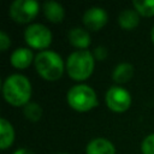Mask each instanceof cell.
Returning <instances> with one entry per match:
<instances>
[{
    "label": "cell",
    "instance_id": "obj_20",
    "mask_svg": "<svg viewBox=\"0 0 154 154\" xmlns=\"http://www.w3.org/2000/svg\"><path fill=\"white\" fill-rule=\"evenodd\" d=\"M94 58L95 59H97V60H103L106 57H107V51H106V48L105 47H102V46H100V47H97V48H95V51H94Z\"/></svg>",
    "mask_w": 154,
    "mask_h": 154
},
{
    "label": "cell",
    "instance_id": "obj_7",
    "mask_svg": "<svg viewBox=\"0 0 154 154\" xmlns=\"http://www.w3.org/2000/svg\"><path fill=\"white\" fill-rule=\"evenodd\" d=\"M107 107L117 113L125 112L131 105V96L129 91L122 87H111L105 96Z\"/></svg>",
    "mask_w": 154,
    "mask_h": 154
},
{
    "label": "cell",
    "instance_id": "obj_8",
    "mask_svg": "<svg viewBox=\"0 0 154 154\" xmlns=\"http://www.w3.org/2000/svg\"><path fill=\"white\" fill-rule=\"evenodd\" d=\"M108 20L107 12L101 7H90L83 14V24L94 31L102 29Z\"/></svg>",
    "mask_w": 154,
    "mask_h": 154
},
{
    "label": "cell",
    "instance_id": "obj_15",
    "mask_svg": "<svg viewBox=\"0 0 154 154\" xmlns=\"http://www.w3.org/2000/svg\"><path fill=\"white\" fill-rule=\"evenodd\" d=\"M0 131H1V138H0V148L6 149L8 148L13 141H14V130L10 122L1 118L0 119Z\"/></svg>",
    "mask_w": 154,
    "mask_h": 154
},
{
    "label": "cell",
    "instance_id": "obj_2",
    "mask_svg": "<svg viewBox=\"0 0 154 154\" xmlns=\"http://www.w3.org/2000/svg\"><path fill=\"white\" fill-rule=\"evenodd\" d=\"M37 73L46 81H57L64 73V61L53 51H42L34 59Z\"/></svg>",
    "mask_w": 154,
    "mask_h": 154
},
{
    "label": "cell",
    "instance_id": "obj_17",
    "mask_svg": "<svg viewBox=\"0 0 154 154\" xmlns=\"http://www.w3.org/2000/svg\"><path fill=\"white\" fill-rule=\"evenodd\" d=\"M24 116L26 117V119L31 122H37L42 116V109L40 105L35 102H29L28 105L24 106Z\"/></svg>",
    "mask_w": 154,
    "mask_h": 154
},
{
    "label": "cell",
    "instance_id": "obj_18",
    "mask_svg": "<svg viewBox=\"0 0 154 154\" xmlns=\"http://www.w3.org/2000/svg\"><path fill=\"white\" fill-rule=\"evenodd\" d=\"M142 154H154V134L148 135L141 144Z\"/></svg>",
    "mask_w": 154,
    "mask_h": 154
},
{
    "label": "cell",
    "instance_id": "obj_10",
    "mask_svg": "<svg viewBox=\"0 0 154 154\" xmlns=\"http://www.w3.org/2000/svg\"><path fill=\"white\" fill-rule=\"evenodd\" d=\"M87 154H116V148L106 138H94L91 140L87 148H85Z\"/></svg>",
    "mask_w": 154,
    "mask_h": 154
},
{
    "label": "cell",
    "instance_id": "obj_5",
    "mask_svg": "<svg viewBox=\"0 0 154 154\" xmlns=\"http://www.w3.org/2000/svg\"><path fill=\"white\" fill-rule=\"evenodd\" d=\"M38 8L35 0H14L10 6V16L17 23H29L37 16Z\"/></svg>",
    "mask_w": 154,
    "mask_h": 154
},
{
    "label": "cell",
    "instance_id": "obj_3",
    "mask_svg": "<svg viewBox=\"0 0 154 154\" xmlns=\"http://www.w3.org/2000/svg\"><path fill=\"white\" fill-rule=\"evenodd\" d=\"M95 58L89 51H76L71 53L66 61L67 75L75 81H84L94 71Z\"/></svg>",
    "mask_w": 154,
    "mask_h": 154
},
{
    "label": "cell",
    "instance_id": "obj_9",
    "mask_svg": "<svg viewBox=\"0 0 154 154\" xmlns=\"http://www.w3.org/2000/svg\"><path fill=\"white\" fill-rule=\"evenodd\" d=\"M32 59H35L32 52L29 48L20 47V48H17L12 53V55H11V64H12L13 67H16L18 70H24V69H26L31 64Z\"/></svg>",
    "mask_w": 154,
    "mask_h": 154
},
{
    "label": "cell",
    "instance_id": "obj_16",
    "mask_svg": "<svg viewBox=\"0 0 154 154\" xmlns=\"http://www.w3.org/2000/svg\"><path fill=\"white\" fill-rule=\"evenodd\" d=\"M135 11L143 17L154 16V0H134Z\"/></svg>",
    "mask_w": 154,
    "mask_h": 154
},
{
    "label": "cell",
    "instance_id": "obj_21",
    "mask_svg": "<svg viewBox=\"0 0 154 154\" xmlns=\"http://www.w3.org/2000/svg\"><path fill=\"white\" fill-rule=\"evenodd\" d=\"M13 154H34V153H31V152H29L26 149H17Z\"/></svg>",
    "mask_w": 154,
    "mask_h": 154
},
{
    "label": "cell",
    "instance_id": "obj_4",
    "mask_svg": "<svg viewBox=\"0 0 154 154\" xmlns=\"http://www.w3.org/2000/svg\"><path fill=\"white\" fill-rule=\"evenodd\" d=\"M67 103L77 112H87L97 106L96 93L93 88L85 84L73 85L67 91Z\"/></svg>",
    "mask_w": 154,
    "mask_h": 154
},
{
    "label": "cell",
    "instance_id": "obj_6",
    "mask_svg": "<svg viewBox=\"0 0 154 154\" xmlns=\"http://www.w3.org/2000/svg\"><path fill=\"white\" fill-rule=\"evenodd\" d=\"M24 38L29 47L35 49H45L52 42V32L43 24H31L24 31Z\"/></svg>",
    "mask_w": 154,
    "mask_h": 154
},
{
    "label": "cell",
    "instance_id": "obj_12",
    "mask_svg": "<svg viewBox=\"0 0 154 154\" xmlns=\"http://www.w3.org/2000/svg\"><path fill=\"white\" fill-rule=\"evenodd\" d=\"M43 13L46 18L52 23H60L65 17L63 6L55 1H47L43 4Z\"/></svg>",
    "mask_w": 154,
    "mask_h": 154
},
{
    "label": "cell",
    "instance_id": "obj_23",
    "mask_svg": "<svg viewBox=\"0 0 154 154\" xmlns=\"http://www.w3.org/2000/svg\"><path fill=\"white\" fill-rule=\"evenodd\" d=\"M60 154H66V153H60Z\"/></svg>",
    "mask_w": 154,
    "mask_h": 154
},
{
    "label": "cell",
    "instance_id": "obj_19",
    "mask_svg": "<svg viewBox=\"0 0 154 154\" xmlns=\"http://www.w3.org/2000/svg\"><path fill=\"white\" fill-rule=\"evenodd\" d=\"M11 45V41H10V37L7 36L6 32L4 31H0V49L1 51H6Z\"/></svg>",
    "mask_w": 154,
    "mask_h": 154
},
{
    "label": "cell",
    "instance_id": "obj_1",
    "mask_svg": "<svg viewBox=\"0 0 154 154\" xmlns=\"http://www.w3.org/2000/svg\"><path fill=\"white\" fill-rule=\"evenodd\" d=\"M2 95L4 99L14 107L25 106L29 103L31 96V84L23 75H11L2 84Z\"/></svg>",
    "mask_w": 154,
    "mask_h": 154
},
{
    "label": "cell",
    "instance_id": "obj_22",
    "mask_svg": "<svg viewBox=\"0 0 154 154\" xmlns=\"http://www.w3.org/2000/svg\"><path fill=\"white\" fill-rule=\"evenodd\" d=\"M150 38H152V42L154 43V26L152 28V31H150Z\"/></svg>",
    "mask_w": 154,
    "mask_h": 154
},
{
    "label": "cell",
    "instance_id": "obj_13",
    "mask_svg": "<svg viewBox=\"0 0 154 154\" xmlns=\"http://www.w3.org/2000/svg\"><path fill=\"white\" fill-rule=\"evenodd\" d=\"M119 25L125 30L135 29L140 23V14L135 10H124L118 17Z\"/></svg>",
    "mask_w": 154,
    "mask_h": 154
},
{
    "label": "cell",
    "instance_id": "obj_11",
    "mask_svg": "<svg viewBox=\"0 0 154 154\" xmlns=\"http://www.w3.org/2000/svg\"><path fill=\"white\" fill-rule=\"evenodd\" d=\"M69 41L73 47L79 48V51H85L90 45V36L82 28H72L69 31Z\"/></svg>",
    "mask_w": 154,
    "mask_h": 154
},
{
    "label": "cell",
    "instance_id": "obj_14",
    "mask_svg": "<svg viewBox=\"0 0 154 154\" xmlns=\"http://www.w3.org/2000/svg\"><path fill=\"white\" fill-rule=\"evenodd\" d=\"M132 75H134V66L129 63H120L113 70L112 78H113L114 82L122 84V83H125V82L130 81Z\"/></svg>",
    "mask_w": 154,
    "mask_h": 154
}]
</instances>
